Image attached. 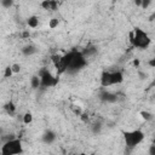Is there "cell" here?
I'll list each match as a JSON object with an SVG mask.
<instances>
[{
    "label": "cell",
    "instance_id": "14",
    "mask_svg": "<svg viewBox=\"0 0 155 155\" xmlns=\"http://www.w3.org/2000/svg\"><path fill=\"white\" fill-rule=\"evenodd\" d=\"M58 25H59V19L57 17H53L48 21V28L50 29H56Z\"/></svg>",
    "mask_w": 155,
    "mask_h": 155
},
{
    "label": "cell",
    "instance_id": "22",
    "mask_svg": "<svg viewBox=\"0 0 155 155\" xmlns=\"http://www.w3.org/2000/svg\"><path fill=\"white\" fill-rule=\"evenodd\" d=\"M78 155H90V154H86V153H80V154H78Z\"/></svg>",
    "mask_w": 155,
    "mask_h": 155
},
{
    "label": "cell",
    "instance_id": "21",
    "mask_svg": "<svg viewBox=\"0 0 155 155\" xmlns=\"http://www.w3.org/2000/svg\"><path fill=\"white\" fill-rule=\"evenodd\" d=\"M150 155H154V145L150 147Z\"/></svg>",
    "mask_w": 155,
    "mask_h": 155
},
{
    "label": "cell",
    "instance_id": "11",
    "mask_svg": "<svg viewBox=\"0 0 155 155\" xmlns=\"http://www.w3.org/2000/svg\"><path fill=\"white\" fill-rule=\"evenodd\" d=\"M39 23H40V21H39V17L36 15H31V16H29L27 18V25L29 28H31V29L38 28L39 27Z\"/></svg>",
    "mask_w": 155,
    "mask_h": 155
},
{
    "label": "cell",
    "instance_id": "16",
    "mask_svg": "<svg viewBox=\"0 0 155 155\" xmlns=\"http://www.w3.org/2000/svg\"><path fill=\"white\" fill-rule=\"evenodd\" d=\"M12 75H13V73H12L11 65H7V67L5 68V70H4V78H5V79H8V78H11Z\"/></svg>",
    "mask_w": 155,
    "mask_h": 155
},
{
    "label": "cell",
    "instance_id": "13",
    "mask_svg": "<svg viewBox=\"0 0 155 155\" xmlns=\"http://www.w3.org/2000/svg\"><path fill=\"white\" fill-rule=\"evenodd\" d=\"M30 87L33 90H36V88H40V79L38 75H34L30 78Z\"/></svg>",
    "mask_w": 155,
    "mask_h": 155
},
{
    "label": "cell",
    "instance_id": "10",
    "mask_svg": "<svg viewBox=\"0 0 155 155\" xmlns=\"http://www.w3.org/2000/svg\"><path fill=\"white\" fill-rule=\"evenodd\" d=\"M58 5H59L58 1H52V0H46V1L40 2V6H41L44 10H47V11H48V10H50V11H54V10H57Z\"/></svg>",
    "mask_w": 155,
    "mask_h": 155
},
{
    "label": "cell",
    "instance_id": "9",
    "mask_svg": "<svg viewBox=\"0 0 155 155\" xmlns=\"http://www.w3.org/2000/svg\"><path fill=\"white\" fill-rule=\"evenodd\" d=\"M4 110L6 111L7 115L15 116L16 113H17V107H16V104H15L13 101H8V102H6V103L4 104Z\"/></svg>",
    "mask_w": 155,
    "mask_h": 155
},
{
    "label": "cell",
    "instance_id": "20",
    "mask_svg": "<svg viewBox=\"0 0 155 155\" xmlns=\"http://www.w3.org/2000/svg\"><path fill=\"white\" fill-rule=\"evenodd\" d=\"M29 35H30V34H29V31H28V30H27V31H24V33H23V34H22V36H23V38H24V39H25V38H28V36H29Z\"/></svg>",
    "mask_w": 155,
    "mask_h": 155
},
{
    "label": "cell",
    "instance_id": "18",
    "mask_svg": "<svg viewBox=\"0 0 155 155\" xmlns=\"http://www.w3.org/2000/svg\"><path fill=\"white\" fill-rule=\"evenodd\" d=\"M11 69H12V73L13 74H18L22 68H21V64L19 63H13V64H11Z\"/></svg>",
    "mask_w": 155,
    "mask_h": 155
},
{
    "label": "cell",
    "instance_id": "12",
    "mask_svg": "<svg viewBox=\"0 0 155 155\" xmlns=\"http://www.w3.org/2000/svg\"><path fill=\"white\" fill-rule=\"evenodd\" d=\"M22 120H23L24 125H30L33 122V120H34V116H33L31 111H25L23 114V116H22Z\"/></svg>",
    "mask_w": 155,
    "mask_h": 155
},
{
    "label": "cell",
    "instance_id": "7",
    "mask_svg": "<svg viewBox=\"0 0 155 155\" xmlns=\"http://www.w3.org/2000/svg\"><path fill=\"white\" fill-rule=\"evenodd\" d=\"M99 99L105 102V103H115L117 101V96L110 91H107V90H103L101 93H99Z\"/></svg>",
    "mask_w": 155,
    "mask_h": 155
},
{
    "label": "cell",
    "instance_id": "1",
    "mask_svg": "<svg viewBox=\"0 0 155 155\" xmlns=\"http://www.w3.org/2000/svg\"><path fill=\"white\" fill-rule=\"evenodd\" d=\"M130 41L131 44L140 50H145L149 47V45L151 44V39L148 35L147 31H144L140 28H134L131 33H130Z\"/></svg>",
    "mask_w": 155,
    "mask_h": 155
},
{
    "label": "cell",
    "instance_id": "2",
    "mask_svg": "<svg viewBox=\"0 0 155 155\" xmlns=\"http://www.w3.org/2000/svg\"><path fill=\"white\" fill-rule=\"evenodd\" d=\"M122 137L125 145L128 150H133L136 147H138L145 138V134L142 130H130V131H122Z\"/></svg>",
    "mask_w": 155,
    "mask_h": 155
},
{
    "label": "cell",
    "instance_id": "4",
    "mask_svg": "<svg viewBox=\"0 0 155 155\" xmlns=\"http://www.w3.org/2000/svg\"><path fill=\"white\" fill-rule=\"evenodd\" d=\"M124 81V73L121 70H103L101 74L102 87H110L119 85Z\"/></svg>",
    "mask_w": 155,
    "mask_h": 155
},
{
    "label": "cell",
    "instance_id": "8",
    "mask_svg": "<svg viewBox=\"0 0 155 155\" xmlns=\"http://www.w3.org/2000/svg\"><path fill=\"white\" fill-rule=\"evenodd\" d=\"M21 52H22V54L24 57H30V56H33V54H35L38 52V47L34 44H27V45H24L22 47Z\"/></svg>",
    "mask_w": 155,
    "mask_h": 155
},
{
    "label": "cell",
    "instance_id": "3",
    "mask_svg": "<svg viewBox=\"0 0 155 155\" xmlns=\"http://www.w3.org/2000/svg\"><path fill=\"white\" fill-rule=\"evenodd\" d=\"M24 153L21 138H10L0 148V155H22Z\"/></svg>",
    "mask_w": 155,
    "mask_h": 155
},
{
    "label": "cell",
    "instance_id": "19",
    "mask_svg": "<svg viewBox=\"0 0 155 155\" xmlns=\"http://www.w3.org/2000/svg\"><path fill=\"white\" fill-rule=\"evenodd\" d=\"M149 65H150L151 68H153V67H155V59H154V58H153L151 61H149Z\"/></svg>",
    "mask_w": 155,
    "mask_h": 155
},
{
    "label": "cell",
    "instance_id": "17",
    "mask_svg": "<svg viewBox=\"0 0 155 155\" xmlns=\"http://www.w3.org/2000/svg\"><path fill=\"white\" fill-rule=\"evenodd\" d=\"M1 6L4 7V8H10V7H12L13 6V1L12 0H1Z\"/></svg>",
    "mask_w": 155,
    "mask_h": 155
},
{
    "label": "cell",
    "instance_id": "15",
    "mask_svg": "<svg viewBox=\"0 0 155 155\" xmlns=\"http://www.w3.org/2000/svg\"><path fill=\"white\" fill-rule=\"evenodd\" d=\"M140 116H142V119H144L145 121H151V120H153V114H151L150 111H148V110L140 111Z\"/></svg>",
    "mask_w": 155,
    "mask_h": 155
},
{
    "label": "cell",
    "instance_id": "5",
    "mask_svg": "<svg viewBox=\"0 0 155 155\" xmlns=\"http://www.w3.org/2000/svg\"><path fill=\"white\" fill-rule=\"evenodd\" d=\"M40 79V87L42 88H48V87H54L58 84L59 78L57 75H53L47 68H44L39 71L38 74Z\"/></svg>",
    "mask_w": 155,
    "mask_h": 155
},
{
    "label": "cell",
    "instance_id": "6",
    "mask_svg": "<svg viewBox=\"0 0 155 155\" xmlns=\"http://www.w3.org/2000/svg\"><path fill=\"white\" fill-rule=\"evenodd\" d=\"M56 139H57V134H56V132L52 131V130H46V131L42 133V136H41L42 143H45V144H47V145L54 143Z\"/></svg>",
    "mask_w": 155,
    "mask_h": 155
}]
</instances>
